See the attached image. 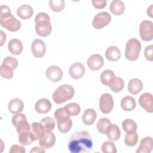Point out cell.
<instances>
[{"mask_svg":"<svg viewBox=\"0 0 153 153\" xmlns=\"http://www.w3.org/2000/svg\"><path fill=\"white\" fill-rule=\"evenodd\" d=\"M31 50L32 54L35 57L41 58L45 54V44L40 39H35L32 43Z\"/></svg>","mask_w":153,"mask_h":153,"instance_id":"obj_12","label":"cell"},{"mask_svg":"<svg viewBox=\"0 0 153 153\" xmlns=\"http://www.w3.org/2000/svg\"><path fill=\"white\" fill-rule=\"evenodd\" d=\"M40 123L43 126L45 131H51L55 127L54 120L50 117L43 118L41 121Z\"/></svg>","mask_w":153,"mask_h":153,"instance_id":"obj_33","label":"cell"},{"mask_svg":"<svg viewBox=\"0 0 153 153\" xmlns=\"http://www.w3.org/2000/svg\"><path fill=\"white\" fill-rule=\"evenodd\" d=\"M147 14L148 15H149L151 17H152V5H150L147 10Z\"/></svg>","mask_w":153,"mask_h":153,"instance_id":"obj_46","label":"cell"},{"mask_svg":"<svg viewBox=\"0 0 153 153\" xmlns=\"http://www.w3.org/2000/svg\"><path fill=\"white\" fill-rule=\"evenodd\" d=\"M11 68L4 65L2 64L0 67V74L1 76L5 79H11L13 76L14 72Z\"/></svg>","mask_w":153,"mask_h":153,"instance_id":"obj_38","label":"cell"},{"mask_svg":"<svg viewBox=\"0 0 153 153\" xmlns=\"http://www.w3.org/2000/svg\"><path fill=\"white\" fill-rule=\"evenodd\" d=\"M34 140V137L30 130L24 131L19 134V141L23 145H30Z\"/></svg>","mask_w":153,"mask_h":153,"instance_id":"obj_29","label":"cell"},{"mask_svg":"<svg viewBox=\"0 0 153 153\" xmlns=\"http://www.w3.org/2000/svg\"><path fill=\"white\" fill-rule=\"evenodd\" d=\"M30 153L32 152H37V153H44L45 152V150L43 148H42L41 146H35L33 147L30 151Z\"/></svg>","mask_w":153,"mask_h":153,"instance_id":"obj_44","label":"cell"},{"mask_svg":"<svg viewBox=\"0 0 153 153\" xmlns=\"http://www.w3.org/2000/svg\"><path fill=\"white\" fill-rule=\"evenodd\" d=\"M104 60L102 56L99 54L91 55L87 60L88 67L92 71H97L102 68Z\"/></svg>","mask_w":153,"mask_h":153,"instance_id":"obj_15","label":"cell"},{"mask_svg":"<svg viewBox=\"0 0 153 153\" xmlns=\"http://www.w3.org/2000/svg\"><path fill=\"white\" fill-rule=\"evenodd\" d=\"M74 88L69 84L59 86L53 94V99L57 104H61L71 99L74 96Z\"/></svg>","mask_w":153,"mask_h":153,"instance_id":"obj_5","label":"cell"},{"mask_svg":"<svg viewBox=\"0 0 153 153\" xmlns=\"http://www.w3.org/2000/svg\"><path fill=\"white\" fill-rule=\"evenodd\" d=\"M1 46H2L4 44V42H5V41H6V34L2 30H1Z\"/></svg>","mask_w":153,"mask_h":153,"instance_id":"obj_45","label":"cell"},{"mask_svg":"<svg viewBox=\"0 0 153 153\" xmlns=\"http://www.w3.org/2000/svg\"><path fill=\"white\" fill-rule=\"evenodd\" d=\"M144 55L146 59L148 61L152 62L153 60V45L152 44L147 45L145 47Z\"/></svg>","mask_w":153,"mask_h":153,"instance_id":"obj_41","label":"cell"},{"mask_svg":"<svg viewBox=\"0 0 153 153\" xmlns=\"http://www.w3.org/2000/svg\"><path fill=\"white\" fill-rule=\"evenodd\" d=\"M101 149L104 153H116L117 152L115 144L111 141L105 142L102 144Z\"/></svg>","mask_w":153,"mask_h":153,"instance_id":"obj_39","label":"cell"},{"mask_svg":"<svg viewBox=\"0 0 153 153\" xmlns=\"http://www.w3.org/2000/svg\"><path fill=\"white\" fill-rule=\"evenodd\" d=\"M45 75L48 80L51 82H56L61 80L63 77V71L57 66H51L47 68Z\"/></svg>","mask_w":153,"mask_h":153,"instance_id":"obj_11","label":"cell"},{"mask_svg":"<svg viewBox=\"0 0 153 153\" xmlns=\"http://www.w3.org/2000/svg\"><path fill=\"white\" fill-rule=\"evenodd\" d=\"M111 121L107 118H102L97 123V129L103 134H105L108 127L111 124Z\"/></svg>","mask_w":153,"mask_h":153,"instance_id":"obj_35","label":"cell"},{"mask_svg":"<svg viewBox=\"0 0 153 153\" xmlns=\"http://www.w3.org/2000/svg\"><path fill=\"white\" fill-rule=\"evenodd\" d=\"M114 108V100L112 96L105 93L102 94L99 99V109L103 114H108Z\"/></svg>","mask_w":153,"mask_h":153,"instance_id":"obj_10","label":"cell"},{"mask_svg":"<svg viewBox=\"0 0 153 153\" xmlns=\"http://www.w3.org/2000/svg\"><path fill=\"white\" fill-rule=\"evenodd\" d=\"M0 25L9 31L16 32L21 27V23L11 14L10 8L1 5L0 8Z\"/></svg>","mask_w":153,"mask_h":153,"instance_id":"obj_2","label":"cell"},{"mask_svg":"<svg viewBox=\"0 0 153 153\" xmlns=\"http://www.w3.org/2000/svg\"><path fill=\"white\" fill-rule=\"evenodd\" d=\"M143 88V83L138 78H133L128 83V90L131 94H137Z\"/></svg>","mask_w":153,"mask_h":153,"instance_id":"obj_23","label":"cell"},{"mask_svg":"<svg viewBox=\"0 0 153 153\" xmlns=\"http://www.w3.org/2000/svg\"><path fill=\"white\" fill-rule=\"evenodd\" d=\"M35 30L38 35L45 37L51 33L52 26L50 23V18L47 13L44 12L38 13L35 18Z\"/></svg>","mask_w":153,"mask_h":153,"instance_id":"obj_3","label":"cell"},{"mask_svg":"<svg viewBox=\"0 0 153 153\" xmlns=\"http://www.w3.org/2000/svg\"><path fill=\"white\" fill-rule=\"evenodd\" d=\"M97 114L96 111L93 109L89 108L84 112L82 117V120L84 124L87 126H91L94 123Z\"/></svg>","mask_w":153,"mask_h":153,"instance_id":"obj_26","label":"cell"},{"mask_svg":"<svg viewBox=\"0 0 153 153\" xmlns=\"http://www.w3.org/2000/svg\"><path fill=\"white\" fill-rule=\"evenodd\" d=\"M115 78L114 72L111 70H105L100 74V79L102 83L105 85H109Z\"/></svg>","mask_w":153,"mask_h":153,"instance_id":"obj_30","label":"cell"},{"mask_svg":"<svg viewBox=\"0 0 153 153\" xmlns=\"http://www.w3.org/2000/svg\"><path fill=\"white\" fill-rule=\"evenodd\" d=\"M68 149L71 153H87L93 147V141L87 131L73 133L68 140Z\"/></svg>","mask_w":153,"mask_h":153,"instance_id":"obj_1","label":"cell"},{"mask_svg":"<svg viewBox=\"0 0 153 153\" xmlns=\"http://www.w3.org/2000/svg\"><path fill=\"white\" fill-rule=\"evenodd\" d=\"M8 48L11 53L19 55L22 52L23 47L22 42L19 39H12L8 42Z\"/></svg>","mask_w":153,"mask_h":153,"instance_id":"obj_24","label":"cell"},{"mask_svg":"<svg viewBox=\"0 0 153 153\" xmlns=\"http://www.w3.org/2000/svg\"><path fill=\"white\" fill-rule=\"evenodd\" d=\"M138 141V134L136 132L127 133L124 137V143L128 146H134Z\"/></svg>","mask_w":153,"mask_h":153,"instance_id":"obj_36","label":"cell"},{"mask_svg":"<svg viewBox=\"0 0 153 153\" xmlns=\"http://www.w3.org/2000/svg\"><path fill=\"white\" fill-rule=\"evenodd\" d=\"M139 103L146 112L149 113L153 112V99L151 93H144L142 94L139 98Z\"/></svg>","mask_w":153,"mask_h":153,"instance_id":"obj_13","label":"cell"},{"mask_svg":"<svg viewBox=\"0 0 153 153\" xmlns=\"http://www.w3.org/2000/svg\"><path fill=\"white\" fill-rule=\"evenodd\" d=\"M25 148L23 146L19 145H13L10 150V153H25Z\"/></svg>","mask_w":153,"mask_h":153,"instance_id":"obj_42","label":"cell"},{"mask_svg":"<svg viewBox=\"0 0 153 153\" xmlns=\"http://www.w3.org/2000/svg\"><path fill=\"white\" fill-rule=\"evenodd\" d=\"M105 57L109 61H117L121 57V51L117 47L114 45L110 46L105 51Z\"/></svg>","mask_w":153,"mask_h":153,"instance_id":"obj_21","label":"cell"},{"mask_svg":"<svg viewBox=\"0 0 153 153\" xmlns=\"http://www.w3.org/2000/svg\"><path fill=\"white\" fill-rule=\"evenodd\" d=\"M153 148V140L151 137L143 138L136 150L137 153H150Z\"/></svg>","mask_w":153,"mask_h":153,"instance_id":"obj_17","label":"cell"},{"mask_svg":"<svg viewBox=\"0 0 153 153\" xmlns=\"http://www.w3.org/2000/svg\"><path fill=\"white\" fill-rule=\"evenodd\" d=\"M109 10L113 14L120 16L124 13L125 10V5L122 1H112L109 5Z\"/></svg>","mask_w":153,"mask_h":153,"instance_id":"obj_25","label":"cell"},{"mask_svg":"<svg viewBox=\"0 0 153 153\" xmlns=\"http://www.w3.org/2000/svg\"><path fill=\"white\" fill-rule=\"evenodd\" d=\"M2 64H4L13 69H15L17 68L18 66V60L14 57L12 56H7L3 60Z\"/></svg>","mask_w":153,"mask_h":153,"instance_id":"obj_40","label":"cell"},{"mask_svg":"<svg viewBox=\"0 0 153 153\" xmlns=\"http://www.w3.org/2000/svg\"><path fill=\"white\" fill-rule=\"evenodd\" d=\"M122 127L126 133L136 132L137 126L134 121L131 119H126L122 123Z\"/></svg>","mask_w":153,"mask_h":153,"instance_id":"obj_31","label":"cell"},{"mask_svg":"<svg viewBox=\"0 0 153 153\" xmlns=\"http://www.w3.org/2000/svg\"><path fill=\"white\" fill-rule=\"evenodd\" d=\"M124 86V80L120 77H115L109 85L111 90L115 93L121 91Z\"/></svg>","mask_w":153,"mask_h":153,"instance_id":"obj_32","label":"cell"},{"mask_svg":"<svg viewBox=\"0 0 153 153\" xmlns=\"http://www.w3.org/2000/svg\"><path fill=\"white\" fill-rule=\"evenodd\" d=\"M152 22L149 20H143L140 23L139 34L141 39L144 41H149L153 38Z\"/></svg>","mask_w":153,"mask_h":153,"instance_id":"obj_8","label":"cell"},{"mask_svg":"<svg viewBox=\"0 0 153 153\" xmlns=\"http://www.w3.org/2000/svg\"><path fill=\"white\" fill-rule=\"evenodd\" d=\"M54 118L57 123V127L62 133H68L72 126V120L65 108H60L54 112Z\"/></svg>","mask_w":153,"mask_h":153,"instance_id":"obj_4","label":"cell"},{"mask_svg":"<svg viewBox=\"0 0 153 153\" xmlns=\"http://www.w3.org/2000/svg\"><path fill=\"white\" fill-rule=\"evenodd\" d=\"M141 49V44L136 38L129 39L126 45L125 56L129 61H134L137 59Z\"/></svg>","mask_w":153,"mask_h":153,"instance_id":"obj_6","label":"cell"},{"mask_svg":"<svg viewBox=\"0 0 153 153\" xmlns=\"http://www.w3.org/2000/svg\"><path fill=\"white\" fill-rule=\"evenodd\" d=\"M64 108L70 116H76L79 114L81 111L80 106L74 102L67 104Z\"/></svg>","mask_w":153,"mask_h":153,"instance_id":"obj_34","label":"cell"},{"mask_svg":"<svg viewBox=\"0 0 153 153\" xmlns=\"http://www.w3.org/2000/svg\"><path fill=\"white\" fill-rule=\"evenodd\" d=\"M17 14L22 19L26 20L30 19L32 16L33 10L31 6L27 4H23L17 8Z\"/></svg>","mask_w":153,"mask_h":153,"instance_id":"obj_20","label":"cell"},{"mask_svg":"<svg viewBox=\"0 0 153 153\" xmlns=\"http://www.w3.org/2000/svg\"><path fill=\"white\" fill-rule=\"evenodd\" d=\"M56 142V136L52 131H45L39 139L40 146L44 149H48L54 146Z\"/></svg>","mask_w":153,"mask_h":153,"instance_id":"obj_14","label":"cell"},{"mask_svg":"<svg viewBox=\"0 0 153 153\" xmlns=\"http://www.w3.org/2000/svg\"><path fill=\"white\" fill-rule=\"evenodd\" d=\"M70 76L74 79H80L85 74V68L81 63H74L69 69Z\"/></svg>","mask_w":153,"mask_h":153,"instance_id":"obj_16","label":"cell"},{"mask_svg":"<svg viewBox=\"0 0 153 153\" xmlns=\"http://www.w3.org/2000/svg\"><path fill=\"white\" fill-rule=\"evenodd\" d=\"M12 123L16 128L19 134L24 131H29L30 130V126L27 121L26 116L23 114L18 113L14 115L12 117Z\"/></svg>","mask_w":153,"mask_h":153,"instance_id":"obj_7","label":"cell"},{"mask_svg":"<svg viewBox=\"0 0 153 153\" xmlns=\"http://www.w3.org/2000/svg\"><path fill=\"white\" fill-rule=\"evenodd\" d=\"M49 5L51 10L54 12H60L62 11L65 7V4L64 0H50Z\"/></svg>","mask_w":153,"mask_h":153,"instance_id":"obj_37","label":"cell"},{"mask_svg":"<svg viewBox=\"0 0 153 153\" xmlns=\"http://www.w3.org/2000/svg\"><path fill=\"white\" fill-rule=\"evenodd\" d=\"M51 103L46 98H41L36 101L35 105V109L39 114H46L51 108Z\"/></svg>","mask_w":153,"mask_h":153,"instance_id":"obj_18","label":"cell"},{"mask_svg":"<svg viewBox=\"0 0 153 153\" xmlns=\"http://www.w3.org/2000/svg\"><path fill=\"white\" fill-rule=\"evenodd\" d=\"M106 136L109 140L117 141L121 136V131L118 126L111 124L108 127L106 133Z\"/></svg>","mask_w":153,"mask_h":153,"instance_id":"obj_22","label":"cell"},{"mask_svg":"<svg viewBox=\"0 0 153 153\" xmlns=\"http://www.w3.org/2000/svg\"><path fill=\"white\" fill-rule=\"evenodd\" d=\"M24 108V103L22 99L14 98L11 100L8 103V109L12 114H17L22 112Z\"/></svg>","mask_w":153,"mask_h":153,"instance_id":"obj_19","label":"cell"},{"mask_svg":"<svg viewBox=\"0 0 153 153\" xmlns=\"http://www.w3.org/2000/svg\"><path fill=\"white\" fill-rule=\"evenodd\" d=\"M111 20V16L108 12H100L96 14L92 21L93 26L96 29H100L107 26Z\"/></svg>","mask_w":153,"mask_h":153,"instance_id":"obj_9","label":"cell"},{"mask_svg":"<svg viewBox=\"0 0 153 153\" xmlns=\"http://www.w3.org/2000/svg\"><path fill=\"white\" fill-rule=\"evenodd\" d=\"M122 109L126 111H131L136 107V102L134 99L129 96L124 97L121 102Z\"/></svg>","mask_w":153,"mask_h":153,"instance_id":"obj_28","label":"cell"},{"mask_svg":"<svg viewBox=\"0 0 153 153\" xmlns=\"http://www.w3.org/2000/svg\"><path fill=\"white\" fill-rule=\"evenodd\" d=\"M30 132L33 134L35 140H39L41 137L44 133L45 130L40 123L33 122L30 124Z\"/></svg>","mask_w":153,"mask_h":153,"instance_id":"obj_27","label":"cell"},{"mask_svg":"<svg viewBox=\"0 0 153 153\" xmlns=\"http://www.w3.org/2000/svg\"><path fill=\"white\" fill-rule=\"evenodd\" d=\"M93 5L97 9H102L106 5V0H101V1H91Z\"/></svg>","mask_w":153,"mask_h":153,"instance_id":"obj_43","label":"cell"}]
</instances>
